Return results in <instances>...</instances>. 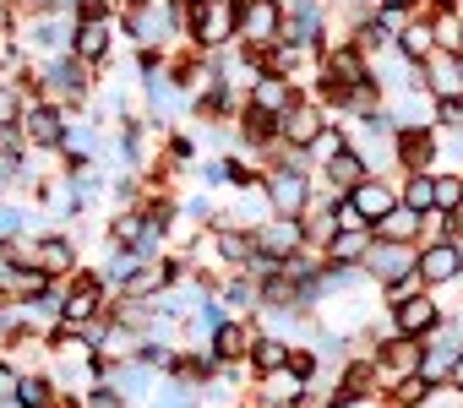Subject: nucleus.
Here are the masks:
<instances>
[{"mask_svg":"<svg viewBox=\"0 0 463 408\" xmlns=\"http://www.w3.org/2000/svg\"><path fill=\"white\" fill-rule=\"evenodd\" d=\"M430 6H436V0H425V12H430Z\"/></svg>","mask_w":463,"mask_h":408,"instance_id":"a19ab883","label":"nucleus"},{"mask_svg":"<svg viewBox=\"0 0 463 408\" xmlns=\"http://www.w3.org/2000/svg\"><path fill=\"white\" fill-rule=\"evenodd\" d=\"M99 93V71L82 66L77 55H61V60H33V98H50L61 109H88Z\"/></svg>","mask_w":463,"mask_h":408,"instance_id":"f03ea898","label":"nucleus"},{"mask_svg":"<svg viewBox=\"0 0 463 408\" xmlns=\"http://www.w3.org/2000/svg\"><path fill=\"white\" fill-rule=\"evenodd\" d=\"M463 278V251H458V240H425L420 246V283L430 289V294H441V289H452Z\"/></svg>","mask_w":463,"mask_h":408,"instance_id":"9b49d317","label":"nucleus"},{"mask_svg":"<svg viewBox=\"0 0 463 408\" xmlns=\"http://www.w3.org/2000/svg\"><path fill=\"white\" fill-rule=\"evenodd\" d=\"M371 246H376V229H349V235H333L322 246V262L327 267H365Z\"/></svg>","mask_w":463,"mask_h":408,"instance_id":"4be33fe9","label":"nucleus"},{"mask_svg":"<svg viewBox=\"0 0 463 408\" xmlns=\"http://www.w3.org/2000/svg\"><path fill=\"white\" fill-rule=\"evenodd\" d=\"M317 180H322L327 190H338V196H354V190H360V185L371 180V163H365V158H360V153L349 147V153H338V158H333V163H327V169H322Z\"/></svg>","mask_w":463,"mask_h":408,"instance_id":"412c9836","label":"nucleus"},{"mask_svg":"<svg viewBox=\"0 0 463 408\" xmlns=\"http://www.w3.org/2000/svg\"><path fill=\"white\" fill-rule=\"evenodd\" d=\"M317 185H322V180H317V169H311L306 158H279V163L262 169V190H268V201H273L279 218H306Z\"/></svg>","mask_w":463,"mask_h":408,"instance_id":"7ed1b4c3","label":"nucleus"},{"mask_svg":"<svg viewBox=\"0 0 463 408\" xmlns=\"http://www.w3.org/2000/svg\"><path fill=\"white\" fill-rule=\"evenodd\" d=\"M257 408H306L311 403V381L300 370H273V376H257Z\"/></svg>","mask_w":463,"mask_h":408,"instance_id":"dca6fc26","label":"nucleus"},{"mask_svg":"<svg viewBox=\"0 0 463 408\" xmlns=\"http://www.w3.org/2000/svg\"><path fill=\"white\" fill-rule=\"evenodd\" d=\"M458 251H463V240H458Z\"/></svg>","mask_w":463,"mask_h":408,"instance_id":"37998d69","label":"nucleus"},{"mask_svg":"<svg viewBox=\"0 0 463 408\" xmlns=\"http://www.w3.org/2000/svg\"><path fill=\"white\" fill-rule=\"evenodd\" d=\"M17 131H23V142H28L33 153H61V142H66V131H71V109H61V104H50V98H33Z\"/></svg>","mask_w":463,"mask_h":408,"instance_id":"6e6552de","label":"nucleus"},{"mask_svg":"<svg viewBox=\"0 0 463 408\" xmlns=\"http://www.w3.org/2000/svg\"><path fill=\"white\" fill-rule=\"evenodd\" d=\"M349 201L360 208V218H365V224L376 229V224H382V218H387V213L398 208V180H392V174H371V180H365V185H360V190H354Z\"/></svg>","mask_w":463,"mask_h":408,"instance_id":"6ab92c4d","label":"nucleus"},{"mask_svg":"<svg viewBox=\"0 0 463 408\" xmlns=\"http://www.w3.org/2000/svg\"><path fill=\"white\" fill-rule=\"evenodd\" d=\"M425 17H430L436 50H441V55H463V12L452 6V0H436V6H430Z\"/></svg>","mask_w":463,"mask_h":408,"instance_id":"393cba45","label":"nucleus"},{"mask_svg":"<svg viewBox=\"0 0 463 408\" xmlns=\"http://www.w3.org/2000/svg\"><path fill=\"white\" fill-rule=\"evenodd\" d=\"M436 213H447V218L463 213V174H452V169L436 174Z\"/></svg>","mask_w":463,"mask_h":408,"instance_id":"7c9ffc66","label":"nucleus"},{"mask_svg":"<svg viewBox=\"0 0 463 408\" xmlns=\"http://www.w3.org/2000/svg\"><path fill=\"white\" fill-rule=\"evenodd\" d=\"M452 6H458V12H463V0H452Z\"/></svg>","mask_w":463,"mask_h":408,"instance_id":"79ce46f5","label":"nucleus"},{"mask_svg":"<svg viewBox=\"0 0 463 408\" xmlns=\"http://www.w3.org/2000/svg\"><path fill=\"white\" fill-rule=\"evenodd\" d=\"M115 23H120V17H109L99 0H77V39H71V55H77L82 66H93V71H109V60H115Z\"/></svg>","mask_w":463,"mask_h":408,"instance_id":"20e7f679","label":"nucleus"},{"mask_svg":"<svg viewBox=\"0 0 463 408\" xmlns=\"http://www.w3.org/2000/svg\"><path fill=\"white\" fill-rule=\"evenodd\" d=\"M28 262H33L39 273H50L55 283H71V278L82 273V251H77V240H71L66 229L33 235V240H28Z\"/></svg>","mask_w":463,"mask_h":408,"instance_id":"0eeeda50","label":"nucleus"},{"mask_svg":"<svg viewBox=\"0 0 463 408\" xmlns=\"http://www.w3.org/2000/svg\"><path fill=\"white\" fill-rule=\"evenodd\" d=\"M349 229H371V224L360 218V208H354L349 196H338L333 201V235H349Z\"/></svg>","mask_w":463,"mask_h":408,"instance_id":"72a5a7b5","label":"nucleus"},{"mask_svg":"<svg viewBox=\"0 0 463 408\" xmlns=\"http://www.w3.org/2000/svg\"><path fill=\"white\" fill-rule=\"evenodd\" d=\"M300 98H306V88H300V82H289V77H279V71H262V77L251 82V93H246V104H251V109H262V115H273V120H284Z\"/></svg>","mask_w":463,"mask_h":408,"instance_id":"2eb2a0df","label":"nucleus"},{"mask_svg":"<svg viewBox=\"0 0 463 408\" xmlns=\"http://www.w3.org/2000/svg\"><path fill=\"white\" fill-rule=\"evenodd\" d=\"M452 386L463 392V354H458V365H452Z\"/></svg>","mask_w":463,"mask_h":408,"instance_id":"e433bc0d","label":"nucleus"},{"mask_svg":"<svg viewBox=\"0 0 463 408\" xmlns=\"http://www.w3.org/2000/svg\"><path fill=\"white\" fill-rule=\"evenodd\" d=\"M251 343H257V321H235V316H229L218 332H213V354L223 359V365H246L251 359Z\"/></svg>","mask_w":463,"mask_h":408,"instance_id":"aec40b11","label":"nucleus"},{"mask_svg":"<svg viewBox=\"0 0 463 408\" xmlns=\"http://www.w3.org/2000/svg\"><path fill=\"white\" fill-rule=\"evenodd\" d=\"M104 386H109L115 397H126V403H142V397H153L158 370H147L142 359H120V365L104 359Z\"/></svg>","mask_w":463,"mask_h":408,"instance_id":"a211bd4d","label":"nucleus"},{"mask_svg":"<svg viewBox=\"0 0 463 408\" xmlns=\"http://www.w3.org/2000/svg\"><path fill=\"white\" fill-rule=\"evenodd\" d=\"M398 201H403V208H414L420 218H430L436 213V174H403L398 180Z\"/></svg>","mask_w":463,"mask_h":408,"instance_id":"c756f323","label":"nucleus"},{"mask_svg":"<svg viewBox=\"0 0 463 408\" xmlns=\"http://www.w3.org/2000/svg\"><path fill=\"white\" fill-rule=\"evenodd\" d=\"M420 408H463V392H458L452 381H441V386H430V392H425V403H420Z\"/></svg>","mask_w":463,"mask_h":408,"instance_id":"f704fd0d","label":"nucleus"},{"mask_svg":"<svg viewBox=\"0 0 463 408\" xmlns=\"http://www.w3.org/2000/svg\"><path fill=\"white\" fill-rule=\"evenodd\" d=\"M120 33H126L137 50H164V55L191 50V44H185L180 0H137V6L120 12Z\"/></svg>","mask_w":463,"mask_h":408,"instance_id":"f257e3e1","label":"nucleus"},{"mask_svg":"<svg viewBox=\"0 0 463 408\" xmlns=\"http://www.w3.org/2000/svg\"><path fill=\"white\" fill-rule=\"evenodd\" d=\"M333 120H327V109L317 104V98H300L284 120H279V147H284V158H306L311 153V142L327 131Z\"/></svg>","mask_w":463,"mask_h":408,"instance_id":"1a4fd4ad","label":"nucleus"},{"mask_svg":"<svg viewBox=\"0 0 463 408\" xmlns=\"http://www.w3.org/2000/svg\"><path fill=\"white\" fill-rule=\"evenodd\" d=\"M213 294H218L223 316H235V321H257L262 316V283L251 273H223Z\"/></svg>","mask_w":463,"mask_h":408,"instance_id":"4468645a","label":"nucleus"},{"mask_svg":"<svg viewBox=\"0 0 463 408\" xmlns=\"http://www.w3.org/2000/svg\"><path fill=\"white\" fill-rule=\"evenodd\" d=\"M109 305H115V294L99 283L93 267H82L71 283H61V327H88V321L109 316Z\"/></svg>","mask_w":463,"mask_h":408,"instance_id":"423d86ee","label":"nucleus"},{"mask_svg":"<svg viewBox=\"0 0 463 408\" xmlns=\"http://www.w3.org/2000/svg\"><path fill=\"white\" fill-rule=\"evenodd\" d=\"M398 55H403L409 66H425V60L436 55V33H430V17H425V12L398 33Z\"/></svg>","mask_w":463,"mask_h":408,"instance_id":"c85d7f7f","label":"nucleus"},{"mask_svg":"<svg viewBox=\"0 0 463 408\" xmlns=\"http://www.w3.org/2000/svg\"><path fill=\"white\" fill-rule=\"evenodd\" d=\"M28 104H33V71L0 77V131H17L23 115H28Z\"/></svg>","mask_w":463,"mask_h":408,"instance_id":"5701e85b","label":"nucleus"},{"mask_svg":"<svg viewBox=\"0 0 463 408\" xmlns=\"http://www.w3.org/2000/svg\"><path fill=\"white\" fill-rule=\"evenodd\" d=\"M28 240V208H17V201H0V251Z\"/></svg>","mask_w":463,"mask_h":408,"instance_id":"2f4dec72","label":"nucleus"},{"mask_svg":"<svg viewBox=\"0 0 463 408\" xmlns=\"http://www.w3.org/2000/svg\"><path fill=\"white\" fill-rule=\"evenodd\" d=\"M235 12H241V50L246 55H273L284 44V0H235Z\"/></svg>","mask_w":463,"mask_h":408,"instance_id":"39448f33","label":"nucleus"},{"mask_svg":"<svg viewBox=\"0 0 463 408\" xmlns=\"http://www.w3.org/2000/svg\"><path fill=\"white\" fill-rule=\"evenodd\" d=\"M289 359H295V343H284V338H273V332H257V343H251V376H273V370H289Z\"/></svg>","mask_w":463,"mask_h":408,"instance_id":"bb28decb","label":"nucleus"},{"mask_svg":"<svg viewBox=\"0 0 463 408\" xmlns=\"http://www.w3.org/2000/svg\"><path fill=\"white\" fill-rule=\"evenodd\" d=\"M12 386H17V376H12L6 365H0V403H6V397H12Z\"/></svg>","mask_w":463,"mask_h":408,"instance_id":"c9c22d12","label":"nucleus"},{"mask_svg":"<svg viewBox=\"0 0 463 408\" xmlns=\"http://www.w3.org/2000/svg\"><path fill=\"white\" fill-rule=\"evenodd\" d=\"M420 77H425V93L441 104V98H463V77H458V55H430L425 66H420Z\"/></svg>","mask_w":463,"mask_h":408,"instance_id":"b1692460","label":"nucleus"},{"mask_svg":"<svg viewBox=\"0 0 463 408\" xmlns=\"http://www.w3.org/2000/svg\"><path fill=\"white\" fill-rule=\"evenodd\" d=\"M458 77H463V55H458Z\"/></svg>","mask_w":463,"mask_h":408,"instance_id":"ea45409f","label":"nucleus"},{"mask_svg":"<svg viewBox=\"0 0 463 408\" xmlns=\"http://www.w3.org/2000/svg\"><path fill=\"white\" fill-rule=\"evenodd\" d=\"M12 403H17V408H50V403H61V386L50 381V370H28V376H17V386H12Z\"/></svg>","mask_w":463,"mask_h":408,"instance_id":"cd10ccee","label":"nucleus"},{"mask_svg":"<svg viewBox=\"0 0 463 408\" xmlns=\"http://www.w3.org/2000/svg\"><path fill=\"white\" fill-rule=\"evenodd\" d=\"M452 240H463V213H458V218H452Z\"/></svg>","mask_w":463,"mask_h":408,"instance_id":"4c0bfd02","label":"nucleus"},{"mask_svg":"<svg viewBox=\"0 0 463 408\" xmlns=\"http://www.w3.org/2000/svg\"><path fill=\"white\" fill-rule=\"evenodd\" d=\"M311 240H306V218H268L262 229H257V251L262 256H273V262H289V256H300Z\"/></svg>","mask_w":463,"mask_h":408,"instance_id":"f3484780","label":"nucleus"},{"mask_svg":"<svg viewBox=\"0 0 463 408\" xmlns=\"http://www.w3.org/2000/svg\"><path fill=\"white\" fill-rule=\"evenodd\" d=\"M376 240H387V246H420V240H425V218L398 201V208L376 224Z\"/></svg>","mask_w":463,"mask_h":408,"instance_id":"a878e982","label":"nucleus"},{"mask_svg":"<svg viewBox=\"0 0 463 408\" xmlns=\"http://www.w3.org/2000/svg\"><path fill=\"white\" fill-rule=\"evenodd\" d=\"M365 273L376 278V289H392V283H403V278L420 273V246H387V240H376L371 256H365Z\"/></svg>","mask_w":463,"mask_h":408,"instance_id":"ddd939ff","label":"nucleus"},{"mask_svg":"<svg viewBox=\"0 0 463 408\" xmlns=\"http://www.w3.org/2000/svg\"><path fill=\"white\" fill-rule=\"evenodd\" d=\"M6 343H12V338H6V332H0V359H6Z\"/></svg>","mask_w":463,"mask_h":408,"instance_id":"58836bf2","label":"nucleus"},{"mask_svg":"<svg viewBox=\"0 0 463 408\" xmlns=\"http://www.w3.org/2000/svg\"><path fill=\"white\" fill-rule=\"evenodd\" d=\"M403 174H441V131H398V180Z\"/></svg>","mask_w":463,"mask_h":408,"instance_id":"f8f14e48","label":"nucleus"},{"mask_svg":"<svg viewBox=\"0 0 463 408\" xmlns=\"http://www.w3.org/2000/svg\"><path fill=\"white\" fill-rule=\"evenodd\" d=\"M196 185H207V190H218V185H229V153H218V158H202L196 169Z\"/></svg>","mask_w":463,"mask_h":408,"instance_id":"473e14b6","label":"nucleus"},{"mask_svg":"<svg viewBox=\"0 0 463 408\" xmlns=\"http://www.w3.org/2000/svg\"><path fill=\"white\" fill-rule=\"evenodd\" d=\"M441 321H447V316H441V300H436V294H414V300L387 305V327H392L398 338H420V343H425Z\"/></svg>","mask_w":463,"mask_h":408,"instance_id":"9d476101","label":"nucleus"}]
</instances>
